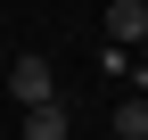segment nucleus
I'll use <instances>...</instances> for the list:
<instances>
[{"label":"nucleus","mask_w":148,"mask_h":140,"mask_svg":"<svg viewBox=\"0 0 148 140\" xmlns=\"http://www.w3.org/2000/svg\"><path fill=\"white\" fill-rule=\"evenodd\" d=\"M8 91H16V107H49V99H58V91H49V58H41V49H25V58L8 66Z\"/></svg>","instance_id":"obj_1"},{"label":"nucleus","mask_w":148,"mask_h":140,"mask_svg":"<svg viewBox=\"0 0 148 140\" xmlns=\"http://www.w3.org/2000/svg\"><path fill=\"white\" fill-rule=\"evenodd\" d=\"M107 41H115V49H140L148 41V8H140V0H115V8H107Z\"/></svg>","instance_id":"obj_2"},{"label":"nucleus","mask_w":148,"mask_h":140,"mask_svg":"<svg viewBox=\"0 0 148 140\" xmlns=\"http://www.w3.org/2000/svg\"><path fill=\"white\" fill-rule=\"evenodd\" d=\"M25 140H66V107H25Z\"/></svg>","instance_id":"obj_3"},{"label":"nucleus","mask_w":148,"mask_h":140,"mask_svg":"<svg viewBox=\"0 0 148 140\" xmlns=\"http://www.w3.org/2000/svg\"><path fill=\"white\" fill-rule=\"evenodd\" d=\"M115 140H148V99H123L115 107Z\"/></svg>","instance_id":"obj_4"},{"label":"nucleus","mask_w":148,"mask_h":140,"mask_svg":"<svg viewBox=\"0 0 148 140\" xmlns=\"http://www.w3.org/2000/svg\"><path fill=\"white\" fill-rule=\"evenodd\" d=\"M132 66H140V49H115V41L99 49V74H123V82H132Z\"/></svg>","instance_id":"obj_5"},{"label":"nucleus","mask_w":148,"mask_h":140,"mask_svg":"<svg viewBox=\"0 0 148 140\" xmlns=\"http://www.w3.org/2000/svg\"><path fill=\"white\" fill-rule=\"evenodd\" d=\"M140 58H148V41H140Z\"/></svg>","instance_id":"obj_6"},{"label":"nucleus","mask_w":148,"mask_h":140,"mask_svg":"<svg viewBox=\"0 0 148 140\" xmlns=\"http://www.w3.org/2000/svg\"><path fill=\"white\" fill-rule=\"evenodd\" d=\"M140 8H148V0H140Z\"/></svg>","instance_id":"obj_7"}]
</instances>
